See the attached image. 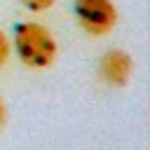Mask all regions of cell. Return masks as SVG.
Wrapping results in <instances>:
<instances>
[{"label":"cell","mask_w":150,"mask_h":150,"mask_svg":"<svg viewBox=\"0 0 150 150\" xmlns=\"http://www.w3.org/2000/svg\"><path fill=\"white\" fill-rule=\"evenodd\" d=\"M12 45L21 59L23 66L42 70L49 68L56 56H59V45L56 38L52 35V30L38 21H23L14 26V35H12Z\"/></svg>","instance_id":"1"},{"label":"cell","mask_w":150,"mask_h":150,"mask_svg":"<svg viewBox=\"0 0 150 150\" xmlns=\"http://www.w3.org/2000/svg\"><path fill=\"white\" fill-rule=\"evenodd\" d=\"M73 12L80 28L91 38H105L108 33H112L120 19L112 0H75Z\"/></svg>","instance_id":"2"},{"label":"cell","mask_w":150,"mask_h":150,"mask_svg":"<svg viewBox=\"0 0 150 150\" xmlns=\"http://www.w3.org/2000/svg\"><path fill=\"white\" fill-rule=\"evenodd\" d=\"M134 75L131 54L124 49H108L98 61V77L108 87H127Z\"/></svg>","instance_id":"3"},{"label":"cell","mask_w":150,"mask_h":150,"mask_svg":"<svg viewBox=\"0 0 150 150\" xmlns=\"http://www.w3.org/2000/svg\"><path fill=\"white\" fill-rule=\"evenodd\" d=\"M9 56H12V42L7 38V33L0 28V68H5V63L9 61Z\"/></svg>","instance_id":"4"},{"label":"cell","mask_w":150,"mask_h":150,"mask_svg":"<svg viewBox=\"0 0 150 150\" xmlns=\"http://www.w3.org/2000/svg\"><path fill=\"white\" fill-rule=\"evenodd\" d=\"M54 2H56V0H21V5H23L26 9H30V12H45V9H49Z\"/></svg>","instance_id":"5"},{"label":"cell","mask_w":150,"mask_h":150,"mask_svg":"<svg viewBox=\"0 0 150 150\" xmlns=\"http://www.w3.org/2000/svg\"><path fill=\"white\" fill-rule=\"evenodd\" d=\"M5 117H7V110H5V103H2V98H0V127L5 124Z\"/></svg>","instance_id":"6"}]
</instances>
